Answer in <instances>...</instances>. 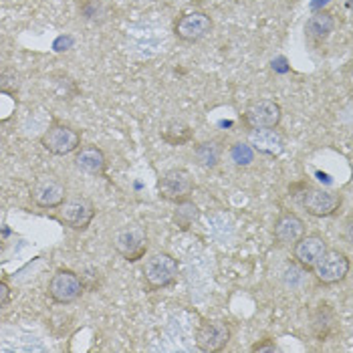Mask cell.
<instances>
[{"label":"cell","instance_id":"obj_22","mask_svg":"<svg viewBox=\"0 0 353 353\" xmlns=\"http://www.w3.org/2000/svg\"><path fill=\"white\" fill-rule=\"evenodd\" d=\"M79 14L91 25H105L111 17V8L105 0H79L77 2Z\"/></svg>","mask_w":353,"mask_h":353},{"label":"cell","instance_id":"obj_23","mask_svg":"<svg viewBox=\"0 0 353 353\" xmlns=\"http://www.w3.org/2000/svg\"><path fill=\"white\" fill-rule=\"evenodd\" d=\"M198 218H200V210H198V206L192 202L190 198L176 204V210H174V224H176L180 230H190L192 226L198 222Z\"/></svg>","mask_w":353,"mask_h":353},{"label":"cell","instance_id":"obj_10","mask_svg":"<svg viewBox=\"0 0 353 353\" xmlns=\"http://www.w3.org/2000/svg\"><path fill=\"white\" fill-rule=\"evenodd\" d=\"M194 178L188 170L184 168H174V170H168L160 178L158 182V192H160V198L165 202H172V204H178L182 200H188L194 192Z\"/></svg>","mask_w":353,"mask_h":353},{"label":"cell","instance_id":"obj_17","mask_svg":"<svg viewBox=\"0 0 353 353\" xmlns=\"http://www.w3.org/2000/svg\"><path fill=\"white\" fill-rule=\"evenodd\" d=\"M337 331V315L329 303L317 305V309L311 313V333L317 341L325 343L329 337Z\"/></svg>","mask_w":353,"mask_h":353},{"label":"cell","instance_id":"obj_14","mask_svg":"<svg viewBox=\"0 0 353 353\" xmlns=\"http://www.w3.org/2000/svg\"><path fill=\"white\" fill-rule=\"evenodd\" d=\"M327 250L325 239L317 232L303 234L299 241L293 245V259L303 271H313L321 254Z\"/></svg>","mask_w":353,"mask_h":353},{"label":"cell","instance_id":"obj_25","mask_svg":"<svg viewBox=\"0 0 353 353\" xmlns=\"http://www.w3.org/2000/svg\"><path fill=\"white\" fill-rule=\"evenodd\" d=\"M230 158H232V162L236 163V165H250V163L254 162V150L250 148V143L239 141V143L232 145Z\"/></svg>","mask_w":353,"mask_h":353},{"label":"cell","instance_id":"obj_8","mask_svg":"<svg viewBox=\"0 0 353 353\" xmlns=\"http://www.w3.org/2000/svg\"><path fill=\"white\" fill-rule=\"evenodd\" d=\"M283 119V109L272 99H256L246 105L243 123L246 130H276Z\"/></svg>","mask_w":353,"mask_h":353},{"label":"cell","instance_id":"obj_2","mask_svg":"<svg viewBox=\"0 0 353 353\" xmlns=\"http://www.w3.org/2000/svg\"><path fill=\"white\" fill-rule=\"evenodd\" d=\"M81 137L79 130L53 121L41 136V145L53 156H69L81 148Z\"/></svg>","mask_w":353,"mask_h":353},{"label":"cell","instance_id":"obj_21","mask_svg":"<svg viewBox=\"0 0 353 353\" xmlns=\"http://www.w3.org/2000/svg\"><path fill=\"white\" fill-rule=\"evenodd\" d=\"M224 156V145L218 139H210V141H202L194 148V158L198 165L206 168V170H214L220 160Z\"/></svg>","mask_w":353,"mask_h":353},{"label":"cell","instance_id":"obj_18","mask_svg":"<svg viewBox=\"0 0 353 353\" xmlns=\"http://www.w3.org/2000/svg\"><path fill=\"white\" fill-rule=\"evenodd\" d=\"M335 30V17L329 10H319L315 12L307 25H305V34L313 45H321L331 37V32Z\"/></svg>","mask_w":353,"mask_h":353},{"label":"cell","instance_id":"obj_16","mask_svg":"<svg viewBox=\"0 0 353 353\" xmlns=\"http://www.w3.org/2000/svg\"><path fill=\"white\" fill-rule=\"evenodd\" d=\"M272 234H274V241L281 246H293L305 234V222H303V218L293 212H283L274 220Z\"/></svg>","mask_w":353,"mask_h":353},{"label":"cell","instance_id":"obj_9","mask_svg":"<svg viewBox=\"0 0 353 353\" xmlns=\"http://www.w3.org/2000/svg\"><path fill=\"white\" fill-rule=\"evenodd\" d=\"M232 337V329L226 321L220 319H204L194 335L196 347L204 353H218L222 352Z\"/></svg>","mask_w":353,"mask_h":353},{"label":"cell","instance_id":"obj_4","mask_svg":"<svg viewBox=\"0 0 353 353\" xmlns=\"http://www.w3.org/2000/svg\"><path fill=\"white\" fill-rule=\"evenodd\" d=\"M148 245H150L148 232L143 226H137V224L121 226L113 234V248L130 263L143 259L148 252Z\"/></svg>","mask_w":353,"mask_h":353},{"label":"cell","instance_id":"obj_28","mask_svg":"<svg viewBox=\"0 0 353 353\" xmlns=\"http://www.w3.org/2000/svg\"><path fill=\"white\" fill-rule=\"evenodd\" d=\"M10 303V287L6 281H0V309Z\"/></svg>","mask_w":353,"mask_h":353},{"label":"cell","instance_id":"obj_24","mask_svg":"<svg viewBox=\"0 0 353 353\" xmlns=\"http://www.w3.org/2000/svg\"><path fill=\"white\" fill-rule=\"evenodd\" d=\"M23 85V77L14 67H0V93L17 97Z\"/></svg>","mask_w":353,"mask_h":353},{"label":"cell","instance_id":"obj_27","mask_svg":"<svg viewBox=\"0 0 353 353\" xmlns=\"http://www.w3.org/2000/svg\"><path fill=\"white\" fill-rule=\"evenodd\" d=\"M250 352L252 353H274V352H279V345L274 343V339H271V337H265V339H261V341L252 343V345H250Z\"/></svg>","mask_w":353,"mask_h":353},{"label":"cell","instance_id":"obj_20","mask_svg":"<svg viewBox=\"0 0 353 353\" xmlns=\"http://www.w3.org/2000/svg\"><path fill=\"white\" fill-rule=\"evenodd\" d=\"M160 136L168 145H184L194 139L192 128L182 119H170L160 128Z\"/></svg>","mask_w":353,"mask_h":353},{"label":"cell","instance_id":"obj_12","mask_svg":"<svg viewBox=\"0 0 353 353\" xmlns=\"http://www.w3.org/2000/svg\"><path fill=\"white\" fill-rule=\"evenodd\" d=\"M350 267L352 265H350V259H347L345 252L327 248L325 252L321 254V259L317 261V265L313 267V272H315V279L321 285H337L347 276Z\"/></svg>","mask_w":353,"mask_h":353},{"label":"cell","instance_id":"obj_15","mask_svg":"<svg viewBox=\"0 0 353 353\" xmlns=\"http://www.w3.org/2000/svg\"><path fill=\"white\" fill-rule=\"evenodd\" d=\"M73 163H75L77 170H81V172L89 174V176L105 178V174H108V156L97 145H81L75 152Z\"/></svg>","mask_w":353,"mask_h":353},{"label":"cell","instance_id":"obj_26","mask_svg":"<svg viewBox=\"0 0 353 353\" xmlns=\"http://www.w3.org/2000/svg\"><path fill=\"white\" fill-rule=\"evenodd\" d=\"M81 283L83 287H85V291H97L99 289V285H101V271L97 269V267H85L81 271Z\"/></svg>","mask_w":353,"mask_h":353},{"label":"cell","instance_id":"obj_5","mask_svg":"<svg viewBox=\"0 0 353 353\" xmlns=\"http://www.w3.org/2000/svg\"><path fill=\"white\" fill-rule=\"evenodd\" d=\"M83 293H85V287H83L81 276L79 272L71 271V269L54 271L47 285V295L57 305H71L77 299H81Z\"/></svg>","mask_w":353,"mask_h":353},{"label":"cell","instance_id":"obj_13","mask_svg":"<svg viewBox=\"0 0 353 353\" xmlns=\"http://www.w3.org/2000/svg\"><path fill=\"white\" fill-rule=\"evenodd\" d=\"M65 198H67V186L54 176H41L30 188L32 204L45 210L59 208L65 202Z\"/></svg>","mask_w":353,"mask_h":353},{"label":"cell","instance_id":"obj_6","mask_svg":"<svg viewBox=\"0 0 353 353\" xmlns=\"http://www.w3.org/2000/svg\"><path fill=\"white\" fill-rule=\"evenodd\" d=\"M301 206L307 210V214L315 218L335 216L343 206V198L341 194L323 190L317 186H305L301 194Z\"/></svg>","mask_w":353,"mask_h":353},{"label":"cell","instance_id":"obj_11","mask_svg":"<svg viewBox=\"0 0 353 353\" xmlns=\"http://www.w3.org/2000/svg\"><path fill=\"white\" fill-rule=\"evenodd\" d=\"M49 345L25 327L0 325V352H47Z\"/></svg>","mask_w":353,"mask_h":353},{"label":"cell","instance_id":"obj_19","mask_svg":"<svg viewBox=\"0 0 353 353\" xmlns=\"http://www.w3.org/2000/svg\"><path fill=\"white\" fill-rule=\"evenodd\" d=\"M248 143L254 152H261L267 156H279L285 150V139L274 130H252Z\"/></svg>","mask_w":353,"mask_h":353},{"label":"cell","instance_id":"obj_1","mask_svg":"<svg viewBox=\"0 0 353 353\" xmlns=\"http://www.w3.org/2000/svg\"><path fill=\"white\" fill-rule=\"evenodd\" d=\"M180 265L168 252H154L145 259L143 265V279L150 291H162L172 287L178 281Z\"/></svg>","mask_w":353,"mask_h":353},{"label":"cell","instance_id":"obj_7","mask_svg":"<svg viewBox=\"0 0 353 353\" xmlns=\"http://www.w3.org/2000/svg\"><path fill=\"white\" fill-rule=\"evenodd\" d=\"M97 214L95 204L85 198V196H73V198H65V202L59 206V214L57 218L69 226L71 230L83 232L89 228V224L93 222V218Z\"/></svg>","mask_w":353,"mask_h":353},{"label":"cell","instance_id":"obj_3","mask_svg":"<svg viewBox=\"0 0 353 353\" xmlns=\"http://www.w3.org/2000/svg\"><path fill=\"white\" fill-rule=\"evenodd\" d=\"M214 28V23L210 19L208 12L204 10H188V12H182L178 17V21L174 23V34L178 41L182 43H200L202 39H206Z\"/></svg>","mask_w":353,"mask_h":353}]
</instances>
